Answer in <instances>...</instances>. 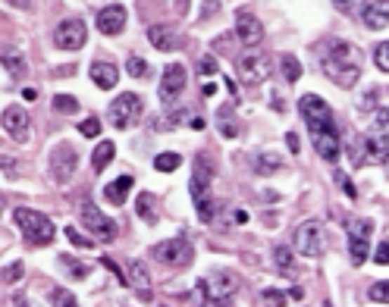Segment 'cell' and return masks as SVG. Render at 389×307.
<instances>
[{"instance_id": "10", "label": "cell", "mask_w": 389, "mask_h": 307, "mask_svg": "<svg viewBox=\"0 0 389 307\" xmlns=\"http://www.w3.org/2000/svg\"><path fill=\"white\" fill-rule=\"evenodd\" d=\"M371 236H374V223L371 219H358V223L348 229V254H352V264L361 266L371 254Z\"/></svg>"}, {"instance_id": "42", "label": "cell", "mask_w": 389, "mask_h": 307, "mask_svg": "<svg viewBox=\"0 0 389 307\" xmlns=\"http://www.w3.org/2000/svg\"><path fill=\"white\" fill-rule=\"evenodd\" d=\"M0 170H6V172H10V179H19V163H16V160L0 157Z\"/></svg>"}, {"instance_id": "14", "label": "cell", "mask_w": 389, "mask_h": 307, "mask_svg": "<svg viewBox=\"0 0 389 307\" xmlns=\"http://www.w3.org/2000/svg\"><path fill=\"white\" fill-rule=\"evenodd\" d=\"M239 76H242L245 85H261L267 76H270V60L264 53H245L239 60Z\"/></svg>"}, {"instance_id": "30", "label": "cell", "mask_w": 389, "mask_h": 307, "mask_svg": "<svg viewBox=\"0 0 389 307\" xmlns=\"http://www.w3.org/2000/svg\"><path fill=\"white\" fill-rule=\"evenodd\" d=\"M53 110L63 113V116H72V113H79V101L72 95H57L53 97Z\"/></svg>"}, {"instance_id": "21", "label": "cell", "mask_w": 389, "mask_h": 307, "mask_svg": "<svg viewBox=\"0 0 389 307\" xmlns=\"http://www.w3.org/2000/svg\"><path fill=\"white\" fill-rule=\"evenodd\" d=\"M0 63H4V69L10 72L13 79H22L25 72H29V60H25V53L16 50V48H4V50H0Z\"/></svg>"}, {"instance_id": "32", "label": "cell", "mask_w": 389, "mask_h": 307, "mask_svg": "<svg viewBox=\"0 0 389 307\" xmlns=\"http://www.w3.org/2000/svg\"><path fill=\"white\" fill-rule=\"evenodd\" d=\"M273 264H277V270H279V273H292V251L279 245V248L273 251Z\"/></svg>"}, {"instance_id": "19", "label": "cell", "mask_w": 389, "mask_h": 307, "mask_svg": "<svg viewBox=\"0 0 389 307\" xmlns=\"http://www.w3.org/2000/svg\"><path fill=\"white\" fill-rule=\"evenodd\" d=\"M91 82H95L98 88H104V91L117 88V85H119V69L110 63V60H95V63H91Z\"/></svg>"}, {"instance_id": "2", "label": "cell", "mask_w": 389, "mask_h": 307, "mask_svg": "<svg viewBox=\"0 0 389 307\" xmlns=\"http://www.w3.org/2000/svg\"><path fill=\"white\" fill-rule=\"evenodd\" d=\"M324 72L339 85V88H355L361 79V66H358V50L348 41H330V48L320 57Z\"/></svg>"}, {"instance_id": "16", "label": "cell", "mask_w": 389, "mask_h": 307, "mask_svg": "<svg viewBox=\"0 0 389 307\" xmlns=\"http://www.w3.org/2000/svg\"><path fill=\"white\" fill-rule=\"evenodd\" d=\"M98 29H100V35H119L126 29V6L123 4L104 6L98 13Z\"/></svg>"}, {"instance_id": "8", "label": "cell", "mask_w": 389, "mask_h": 307, "mask_svg": "<svg viewBox=\"0 0 389 307\" xmlns=\"http://www.w3.org/2000/svg\"><path fill=\"white\" fill-rule=\"evenodd\" d=\"M79 170V154L72 144H57L51 151V176L57 185H70Z\"/></svg>"}, {"instance_id": "28", "label": "cell", "mask_w": 389, "mask_h": 307, "mask_svg": "<svg viewBox=\"0 0 389 307\" xmlns=\"http://www.w3.org/2000/svg\"><path fill=\"white\" fill-rule=\"evenodd\" d=\"M179 163H183V154H179V151H164V154L154 157V170H160V172L179 170Z\"/></svg>"}, {"instance_id": "9", "label": "cell", "mask_w": 389, "mask_h": 307, "mask_svg": "<svg viewBox=\"0 0 389 307\" xmlns=\"http://www.w3.org/2000/svg\"><path fill=\"white\" fill-rule=\"evenodd\" d=\"M82 226L91 232L95 238H100V242H113L117 238V226H113V219L110 217H104V213L98 210V204L95 201H85L82 204Z\"/></svg>"}, {"instance_id": "4", "label": "cell", "mask_w": 389, "mask_h": 307, "mask_svg": "<svg viewBox=\"0 0 389 307\" xmlns=\"http://www.w3.org/2000/svg\"><path fill=\"white\" fill-rule=\"evenodd\" d=\"M16 226L22 229L25 242L29 245H38V248H44V245L53 242V236H57V229H53V223L44 213L32 210V207H19L16 210Z\"/></svg>"}, {"instance_id": "45", "label": "cell", "mask_w": 389, "mask_h": 307, "mask_svg": "<svg viewBox=\"0 0 389 307\" xmlns=\"http://www.w3.org/2000/svg\"><path fill=\"white\" fill-rule=\"evenodd\" d=\"M374 107H377V88H371L364 97H361V110H364V113L374 110Z\"/></svg>"}, {"instance_id": "34", "label": "cell", "mask_w": 389, "mask_h": 307, "mask_svg": "<svg viewBox=\"0 0 389 307\" xmlns=\"http://www.w3.org/2000/svg\"><path fill=\"white\" fill-rule=\"evenodd\" d=\"M261 301H264L267 307H286V292L264 289V292H261Z\"/></svg>"}, {"instance_id": "22", "label": "cell", "mask_w": 389, "mask_h": 307, "mask_svg": "<svg viewBox=\"0 0 389 307\" xmlns=\"http://www.w3.org/2000/svg\"><path fill=\"white\" fill-rule=\"evenodd\" d=\"M239 38H242L245 48H254V44L264 41V29H261V22L254 16L242 13V16H239Z\"/></svg>"}, {"instance_id": "17", "label": "cell", "mask_w": 389, "mask_h": 307, "mask_svg": "<svg viewBox=\"0 0 389 307\" xmlns=\"http://www.w3.org/2000/svg\"><path fill=\"white\" fill-rule=\"evenodd\" d=\"M361 22H364L367 29H386L389 0H364V4H361Z\"/></svg>"}, {"instance_id": "3", "label": "cell", "mask_w": 389, "mask_h": 307, "mask_svg": "<svg viewBox=\"0 0 389 307\" xmlns=\"http://www.w3.org/2000/svg\"><path fill=\"white\" fill-rule=\"evenodd\" d=\"M352 166H383L389 163V135L371 132V135H358L348 148Z\"/></svg>"}, {"instance_id": "18", "label": "cell", "mask_w": 389, "mask_h": 307, "mask_svg": "<svg viewBox=\"0 0 389 307\" xmlns=\"http://www.w3.org/2000/svg\"><path fill=\"white\" fill-rule=\"evenodd\" d=\"M147 41L154 44V50L170 53V50H176V48H179V32L173 29V25H166V22L151 25V29H147Z\"/></svg>"}, {"instance_id": "27", "label": "cell", "mask_w": 389, "mask_h": 307, "mask_svg": "<svg viewBox=\"0 0 389 307\" xmlns=\"http://www.w3.org/2000/svg\"><path fill=\"white\" fill-rule=\"evenodd\" d=\"M279 72H283V79L289 85H295L301 79V63H298V57H295V53H283V57H279Z\"/></svg>"}, {"instance_id": "5", "label": "cell", "mask_w": 389, "mask_h": 307, "mask_svg": "<svg viewBox=\"0 0 389 307\" xmlns=\"http://www.w3.org/2000/svg\"><path fill=\"white\" fill-rule=\"evenodd\" d=\"M295 251H298L301 257H311V260H317L320 254H324L327 251L324 223H317V219H305V223L295 229Z\"/></svg>"}, {"instance_id": "48", "label": "cell", "mask_w": 389, "mask_h": 307, "mask_svg": "<svg viewBox=\"0 0 389 307\" xmlns=\"http://www.w3.org/2000/svg\"><path fill=\"white\" fill-rule=\"evenodd\" d=\"M10 307H32V301H29V298L19 295V298H13V304H10Z\"/></svg>"}, {"instance_id": "52", "label": "cell", "mask_w": 389, "mask_h": 307, "mask_svg": "<svg viewBox=\"0 0 389 307\" xmlns=\"http://www.w3.org/2000/svg\"><path fill=\"white\" fill-rule=\"evenodd\" d=\"M0 213H4V201H0Z\"/></svg>"}, {"instance_id": "36", "label": "cell", "mask_w": 389, "mask_h": 307, "mask_svg": "<svg viewBox=\"0 0 389 307\" xmlns=\"http://www.w3.org/2000/svg\"><path fill=\"white\" fill-rule=\"evenodd\" d=\"M51 301H53V307H79L76 298H72V292H66V289H53Z\"/></svg>"}, {"instance_id": "47", "label": "cell", "mask_w": 389, "mask_h": 307, "mask_svg": "<svg viewBox=\"0 0 389 307\" xmlns=\"http://www.w3.org/2000/svg\"><path fill=\"white\" fill-rule=\"evenodd\" d=\"M377 125L389 129V110H377Z\"/></svg>"}, {"instance_id": "33", "label": "cell", "mask_w": 389, "mask_h": 307, "mask_svg": "<svg viewBox=\"0 0 389 307\" xmlns=\"http://www.w3.org/2000/svg\"><path fill=\"white\" fill-rule=\"evenodd\" d=\"M22 273H25V266H22V264H10V266H4V273H0V282L16 285L19 279H22Z\"/></svg>"}, {"instance_id": "13", "label": "cell", "mask_w": 389, "mask_h": 307, "mask_svg": "<svg viewBox=\"0 0 389 307\" xmlns=\"http://www.w3.org/2000/svg\"><path fill=\"white\" fill-rule=\"evenodd\" d=\"M198 285H201V292H204V298H230L232 292L239 289V279L232 276V273L213 270L211 276H204Z\"/></svg>"}, {"instance_id": "37", "label": "cell", "mask_w": 389, "mask_h": 307, "mask_svg": "<svg viewBox=\"0 0 389 307\" xmlns=\"http://www.w3.org/2000/svg\"><path fill=\"white\" fill-rule=\"evenodd\" d=\"M66 238H70V242L76 245V248H85V251H91V245H95L91 238H85L79 229H72V226H66Z\"/></svg>"}, {"instance_id": "23", "label": "cell", "mask_w": 389, "mask_h": 307, "mask_svg": "<svg viewBox=\"0 0 389 307\" xmlns=\"http://www.w3.org/2000/svg\"><path fill=\"white\" fill-rule=\"evenodd\" d=\"M251 166L258 176H273V172L283 170V160H279V154H273V151H258L251 157Z\"/></svg>"}, {"instance_id": "29", "label": "cell", "mask_w": 389, "mask_h": 307, "mask_svg": "<svg viewBox=\"0 0 389 307\" xmlns=\"http://www.w3.org/2000/svg\"><path fill=\"white\" fill-rule=\"evenodd\" d=\"M136 207H138V217L145 219V223H154V219H157V207H154V198L147 195H138V201H136Z\"/></svg>"}, {"instance_id": "1", "label": "cell", "mask_w": 389, "mask_h": 307, "mask_svg": "<svg viewBox=\"0 0 389 307\" xmlns=\"http://www.w3.org/2000/svg\"><path fill=\"white\" fill-rule=\"evenodd\" d=\"M298 110L308 123V135H311L314 151L333 163L339 157V132H336V123H333L330 107L320 101L317 95H305L298 97Z\"/></svg>"}, {"instance_id": "25", "label": "cell", "mask_w": 389, "mask_h": 307, "mask_svg": "<svg viewBox=\"0 0 389 307\" xmlns=\"http://www.w3.org/2000/svg\"><path fill=\"white\" fill-rule=\"evenodd\" d=\"M113 157H117V144H113V142L98 144L95 154H91V166H95V172H104V166H110Z\"/></svg>"}, {"instance_id": "43", "label": "cell", "mask_w": 389, "mask_h": 307, "mask_svg": "<svg viewBox=\"0 0 389 307\" xmlns=\"http://www.w3.org/2000/svg\"><path fill=\"white\" fill-rule=\"evenodd\" d=\"M220 13V0H207L204 6H201V19H211V16H217Z\"/></svg>"}, {"instance_id": "50", "label": "cell", "mask_w": 389, "mask_h": 307, "mask_svg": "<svg viewBox=\"0 0 389 307\" xmlns=\"http://www.w3.org/2000/svg\"><path fill=\"white\" fill-rule=\"evenodd\" d=\"M10 4H13V6H19V10H25V6L32 4V0H10Z\"/></svg>"}, {"instance_id": "31", "label": "cell", "mask_w": 389, "mask_h": 307, "mask_svg": "<svg viewBox=\"0 0 389 307\" xmlns=\"http://www.w3.org/2000/svg\"><path fill=\"white\" fill-rule=\"evenodd\" d=\"M126 69H129V76H136V79H147V76H151L147 63H145L142 57H136V53H132V57L126 60Z\"/></svg>"}, {"instance_id": "51", "label": "cell", "mask_w": 389, "mask_h": 307, "mask_svg": "<svg viewBox=\"0 0 389 307\" xmlns=\"http://www.w3.org/2000/svg\"><path fill=\"white\" fill-rule=\"evenodd\" d=\"M176 10H179V13H185V10H189V4H185V0H176Z\"/></svg>"}, {"instance_id": "38", "label": "cell", "mask_w": 389, "mask_h": 307, "mask_svg": "<svg viewBox=\"0 0 389 307\" xmlns=\"http://www.w3.org/2000/svg\"><path fill=\"white\" fill-rule=\"evenodd\" d=\"M367 298H371V301H383V304H389V282H374L371 292H367Z\"/></svg>"}, {"instance_id": "35", "label": "cell", "mask_w": 389, "mask_h": 307, "mask_svg": "<svg viewBox=\"0 0 389 307\" xmlns=\"http://www.w3.org/2000/svg\"><path fill=\"white\" fill-rule=\"evenodd\" d=\"M374 63H377L380 72H389V41L377 44V50H374Z\"/></svg>"}, {"instance_id": "15", "label": "cell", "mask_w": 389, "mask_h": 307, "mask_svg": "<svg viewBox=\"0 0 389 307\" xmlns=\"http://www.w3.org/2000/svg\"><path fill=\"white\" fill-rule=\"evenodd\" d=\"M4 129L10 132V138L16 144L29 142V116H25L22 107H6L4 110Z\"/></svg>"}, {"instance_id": "39", "label": "cell", "mask_w": 389, "mask_h": 307, "mask_svg": "<svg viewBox=\"0 0 389 307\" xmlns=\"http://www.w3.org/2000/svg\"><path fill=\"white\" fill-rule=\"evenodd\" d=\"M60 264H63V266H70V270H72V279L88 276V266H85V264H76L72 257H60Z\"/></svg>"}, {"instance_id": "11", "label": "cell", "mask_w": 389, "mask_h": 307, "mask_svg": "<svg viewBox=\"0 0 389 307\" xmlns=\"http://www.w3.org/2000/svg\"><path fill=\"white\" fill-rule=\"evenodd\" d=\"M85 41H88V29H85L82 19H66V22H60L57 32H53V44H57L60 50H79Z\"/></svg>"}, {"instance_id": "49", "label": "cell", "mask_w": 389, "mask_h": 307, "mask_svg": "<svg viewBox=\"0 0 389 307\" xmlns=\"http://www.w3.org/2000/svg\"><path fill=\"white\" fill-rule=\"evenodd\" d=\"M22 97H25V101H35L38 91H35V88H25V91H22Z\"/></svg>"}, {"instance_id": "12", "label": "cell", "mask_w": 389, "mask_h": 307, "mask_svg": "<svg viewBox=\"0 0 389 307\" xmlns=\"http://www.w3.org/2000/svg\"><path fill=\"white\" fill-rule=\"evenodd\" d=\"M185 82H189V76H185V66L183 63H170L164 69V76H160V88H157L160 101L173 104L185 91Z\"/></svg>"}, {"instance_id": "24", "label": "cell", "mask_w": 389, "mask_h": 307, "mask_svg": "<svg viewBox=\"0 0 389 307\" xmlns=\"http://www.w3.org/2000/svg\"><path fill=\"white\" fill-rule=\"evenodd\" d=\"M132 185H136V176H129V172H126V176H119L117 182L104 185V201H110V204H123Z\"/></svg>"}, {"instance_id": "7", "label": "cell", "mask_w": 389, "mask_h": 307, "mask_svg": "<svg viewBox=\"0 0 389 307\" xmlns=\"http://www.w3.org/2000/svg\"><path fill=\"white\" fill-rule=\"evenodd\" d=\"M151 254H154V260H160V264H166V266H176V270H183V266H189L194 260L192 245L185 242L183 236L166 238V242H157L151 248Z\"/></svg>"}, {"instance_id": "46", "label": "cell", "mask_w": 389, "mask_h": 307, "mask_svg": "<svg viewBox=\"0 0 389 307\" xmlns=\"http://www.w3.org/2000/svg\"><path fill=\"white\" fill-rule=\"evenodd\" d=\"M201 307H236L230 301V298H204V304Z\"/></svg>"}, {"instance_id": "41", "label": "cell", "mask_w": 389, "mask_h": 307, "mask_svg": "<svg viewBox=\"0 0 389 307\" xmlns=\"http://www.w3.org/2000/svg\"><path fill=\"white\" fill-rule=\"evenodd\" d=\"M198 72H201V76H217V60H213V57H201L198 60Z\"/></svg>"}, {"instance_id": "44", "label": "cell", "mask_w": 389, "mask_h": 307, "mask_svg": "<svg viewBox=\"0 0 389 307\" xmlns=\"http://www.w3.org/2000/svg\"><path fill=\"white\" fill-rule=\"evenodd\" d=\"M374 260H377L380 266H389V242H383L377 251H374Z\"/></svg>"}, {"instance_id": "26", "label": "cell", "mask_w": 389, "mask_h": 307, "mask_svg": "<svg viewBox=\"0 0 389 307\" xmlns=\"http://www.w3.org/2000/svg\"><path fill=\"white\" fill-rule=\"evenodd\" d=\"M126 282L136 285L142 295H147V285H151V279H147V266L142 260H136V264H129V276H126Z\"/></svg>"}, {"instance_id": "20", "label": "cell", "mask_w": 389, "mask_h": 307, "mask_svg": "<svg viewBox=\"0 0 389 307\" xmlns=\"http://www.w3.org/2000/svg\"><path fill=\"white\" fill-rule=\"evenodd\" d=\"M211 179H213V163L207 157H198L194 160V179H192V195L201 198L207 195V189H211Z\"/></svg>"}, {"instance_id": "40", "label": "cell", "mask_w": 389, "mask_h": 307, "mask_svg": "<svg viewBox=\"0 0 389 307\" xmlns=\"http://www.w3.org/2000/svg\"><path fill=\"white\" fill-rule=\"evenodd\" d=\"M79 129H82V135H85V138H98V135H100V123H98L95 116L85 119V123L79 125Z\"/></svg>"}, {"instance_id": "6", "label": "cell", "mask_w": 389, "mask_h": 307, "mask_svg": "<svg viewBox=\"0 0 389 307\" xmlns=\"http://www.w3.org/2000/svg\"><path fill=\"white\" fill-rule=\"evenodd\" d=\"M142 113H145L142 97L126 91V95H119L117 101L110 104V110H107V119H110L113 129H132V125L142 119Z\"/></svg>"}]
</instances>
